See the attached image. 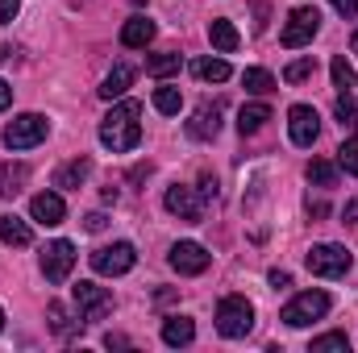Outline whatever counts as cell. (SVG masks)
Instances as JSON below:
<instances>
[{
    "mask_svg": "<svg viewBox=\"0 0 358 353\" xmlns=\"http://www.w3.org/2000/svg\"><path fill=\"white\" fill-rule=\"evenodd\" d=\"M71 299H76V312H80V320H84V324H96V320H104V312L113 308V295H108L104 287L88 283V278L71 287Z\"/></svg>",
    "mask_w": 358,
    "mask_h": 353,
    "instance_id": "ba28073f",
    "label": "cell"
},
{
    "mask_svg": "<svg viewBox=\"0 0 358 353\" xmlns=\"http://www.w3.org/2000/svg\"><path fill=\"white\" fill-rule=\"evenodd\" d=\"M313 353H350V337L346 333H325L313 341Z\"/></svg>",
    "mask_w": 358,
    "mask_h": 353,
    "instance_id": "1f68e13d",
    "label": "cell"
},
{
    "mask_svg": "<svg viewBox=\"0 0 358 353\" xmlns=\"http://www.w3.org/2000/svg\"><path fill=\"white\" fill-rule=\"evenodd\" d=\"M17 8H21V0H0V25H8L17 17Z\"/></svg>",
    "mask_w": 358,
    "mask_h": 353,
    "instance_id": "836d02e7",
    "label": "cell"
},
{
    "mask_svg": "<svg viewBox=\"0 0 358 353\" xmlns=\"http://www.w3.org/2000/svg\"><path fill=\"white\" fill-rule=\"evenodd\" d=\"M208 42L221 50V54H234L238 46H242V33L234 29V21H225V17H217V21H208Z\"/></svg>",
    "mask_w": 358,
    "mask_h": 353,
    "instance_id": "2e32d148",
    "label": "cell"
},
{
    "mask_svg": "<svg viewBox=\"0 0 358 353\" xmlns=\"http://www.w3.org/2000/svg\"><path fill=\"white\" fill-rule=\"evenodd\" d=\"M317 29H321V13H317L313 4H300V8L287 13V21H283V29H279V42H283L287 50H300V46H308V42L317 38Z\"/></svg>",
    "mask_w": 358,
    "mask_h": 353,
    "instance_id": "5b68a950",
    "label": "cell"
},
{
    "mask_svg": "<svg viewBox=\"0 0 358 353\" xmlns=\"http://www.w3.org/2000/svg\"><path fill=\"white\" fill-rule=\"evenodd\" d=\"M329 71H334V88L342 91V96H346V91H355L358 75H355V67H350V63H346V54H338V59H334V63H329Z\"/></svg>",
    "mask_w": 358,
    "mask_h": 353,
    "instance_id": "83f0119b",
    "label": "cell"
},
{
    "mask_svg": "<svg viewBox=\"0 0 358 353\" xmlns=\"http://www.w3.org/2000/svg\"><path fill=\"white\" fill-rule=\"evenodd\" d=\"M346 225L358 229V204H346Z\"/></svg>",
    "mask_w": 358,
    "mask_h": 353,
    "instance_id": "60d3db41",
    "label": "cell"
},
{
    "mask_svg": "<svg viewBox=\"0 0 358 353\" xmlns=\"http://www.w3.org/2000/svg\"><path fill=\"white\" fill-rule=\"evenodd\" d=\"M142 104L138 100H121V104H113L108 108V117L100 121V146L104 150H113V154H129V150H138V142H142Z\"/></svg>",
    "mask_w": 358,
    "mask_h": 353,
    "instance_id": "6da1fadb",
    "label": "cell"
},
{
    "mask_svg": "<svg viewBox=\"0 0 358 353\" xmlns=\"http://www.w3.org/2000/svg\"><path fill=\"white\" fill-rule=\"evenodd\" d=\"M0 329H4V308H0Z\"/></svg>",
    "mask_w": 358,
    "mask_h": 353,
    "instance_id": "7bdbcfd3",
    "label": "cell"
},
{
    "mask_svg": "<svg viewBox=\"0 0 358 353\" xmlns=\"http://www.w3.org/2000/svg\"><path fill=\"white\" fill-rule=\"evenodd\" d=\"M150 42H155V21L142 17V13H134V17L121 25V46H129V50H146Z\"/></svg>",
    "mask_w": 358,
    "mask_h": 353,
    "instance_id": "9a60e30c",
    "label": "cell"
},
{
    "mask_svg": "<svg viewBox=\"0 0 358 353\" xmlns=\"http://www.w3.org/2000/svg\"><path fill=\"white\" fill-rule=\"evenodd\" d=\"M196 75H200L204 84H225V80H229V63H225V59H200V63H196Z\"/></svg>",
    "mask_w": 358,
    "mask_h": 353,
    "instance_id": "4316f807",
    "label": "cell"
},
{
    "mask_svg": "<svg viewBox=\"0 0 358 353\" xmlns=\"http://www.w3.org/2000/svg\"><path fill=\"white\" fill-rule=\"evenodd\" d=\"M92 175V163L88 158H76V163H67L59 175H55V187H63V191H76V187H84V179Z\"/></svg>",
    "mask_w": 358,
    "mask_h": 353,
    "instance_id": "7402d4cb",
    "label": "cell"
},
{
    "mask_svg": "<svg viewBox=\"0 0 358 353\" xmlns=\"http://www.w3.org/2000/svg\"><path fill=\"white\" fill-rule=\"evenodd\" d=\"M287 133H292V146L308 150L317 137H321V117L313 104H292L287 108Z\"/></svg>",
    "mask_w": 358,
    "mask_h": 353,
    "instance_id": "9c48e42d",
    "label": "cell"
},
{
    "mask_svg": "<svg viewBox=\"0 0 358 353\" xmlns=\"http://www.w3.org/2000/svg\"><path fill=\"white\" fill-rule=\"evenodd\" d=\"M250 329H255V303H250L246 295H225V299L217 303V333L229 337V341H238V337H246Z\"/></svg>",
    "mask_w": 358,
    "mask_h": 353,
    "instance_id": "7a4b0ae2",
    "label": "cell"
},
{
    "mask_svg": "<svg viewBox=\"0 0 358 353\" xmlns=\"http://www.w3.org/2000/svg\"><path fill=\"white\" fill-rule=\"evenodd\" d=\"M8 104H13V88H8V84H4V80H0V112H4V108H8Z\"/></svg>",
    "mask_w": 358,
    "mask_h": 353,
    "instance_id": "f35d334b",
    "label": "cell"
},
{
    "mask_svg": "<svg viewBox=\"0 0 358 353\" xmlns=\"http://www.w3.org/2000/svg\"><path fill=\"white\" fill-rule=\"evenodd\" d=\"M221 112H225V108H221L217 100H213V104L204 100V104L192 112V121H187V133H192L196 142H208V137H217V133H221Z\"/></svg>",
    "mask_w": 358,
    "mask_h": 353,
    "instance_id": "5bb4252c",
    "label": "cell"
},
{
    "mask_svg": "<svg viewBox=\"0 0 358 353\" xmlns=\"http://www.w3.org/2000/svg\"><path fill=\"white\" fill-rule=\"evenodd\" d=\"M271 283H275V287H287V283H292V274H287V270H271Z\"/></svg>",
    "mask_w": 358,
    "mask_h": 353,
    "instance_id": "ab89813d",
    "label": "cell"
},
{
    "mask_svg": "<svg viewBox=\"0 0 358 353\" xmlns=\"http://www.w3.org/2000/svg\"><path fill=\"white\" fill-rule=\"evenodd\" d=\"M104 345H108V350H129V337H117V333H108V337H104Z\"/></svg>",
    "mask_w": 358,
    "mask_h": 353,
    "instance_id": "8d00e7d4",
    "label": "cell"
},
{
    "mask_svg": "<svg viewBox=\"0 0 358 353\" xmlns=\"http://www.w3.org/2000/svg\"><path fill=\"white\" fill-rule=\"evenodd\" d=\"M46 133H50V121L42 112H21L4 125V146L8 150H34L38 142H46Z\"/></svg>",
    "mask_w": 358,
    "mask_h": 353,
    "instance_id": "3957f363",
    "label": "cell"
},
{
    "mask_svg": "<svg viewBox=\"0 0 358 353\" xmlns=\"http://www.w3.org/2000/svg\"><path fill=\"white\" fill-rule=\"evenodd\" d=\"M308 270L317 274V278H342V274H350V266H355V258H350V250L346 246H334V241H321V246H313L308 250Z\"/></svg>",
    "mask_w": 358,
    "mask_h": 353,
    "instance_id": "8992f818",
    "label": "cell"
},
{
    "mask_svg": "<svg viewBox=\"0 0 358 353\" xmlns=\"http://www.w3.org/2000/svg\"><path fill=\"white\" fill-rule=\"evenodd\" d=\"M350 50H355V54H358V29H355V38H350Z\"/></svg>",
    "mask_w": 358,
    "mask_h": 353,
    "instance_id": "b9f144b4",
    "label": "cell"
},
{
    "mask_svg": "<svg viewBox=\"0 0 358 353\" xmlns=\"http://www.w3.org/2000/svg\"><path fill=\"white\" fill-rule=\"evenodd\" d=\"M46 320H50V329H55L59 337H71V333L84 324V320H71V312H67L63 303H50V308H46Z\"/></svg>",
    "mask_w": 358,
    "mask_h": 353,
    "instance_id": "484cf974",
    "label": "cell"
},
{
    "mask_svg": "<svg viewBox=\"0 0 358 353\" xmlns=\"http://www.w3.org/2000/svg\"><path fill=\"white\" fill-rule=\"evenodd\" d=\"M192 341H196V324L187 316H167L163 320V345L179 350V345H192Z\"/></svg>",
    "mask_w": 358,
    "mask_h": 353,
    "instance_id": "e0dca14e",
    "label": "cell"
},
{
    "mask_svg": "<svg viewBox=\"0 0 358 353\" xmlns=\"http://www.w3.org/2000/svg\"><path fill=\"white\" fill-rule=\"evenodd\" d=\"M134 84V67L129 63H117L108 75H104V84H100V100H117V96H125V88Z\"/></svg>",
    "mask_w": 358,
    "mask_h": 353,
    "instance_id": "ac0fdd59",
    "label": "cell"
},
{
    "mask_svg": "<svg viewBox=\"0 0 358 353\" xmlns=\"http://www.w3.org/2000/svg\"><path fill=\"white\" fill-rule=\"evenodd\" d=\"M29 216H34L38 225H46V229H55V225H63L67 204H63V195H59V191H38V195L29 200Z\"/></svg>",
    "mask_w": 358,
    "mask_h": 353,
    "instance_id": "4fadbf2b",
    "label": "cell"
},
{
    "mask_svg": "<svg viewBox=\"0 0 358 353\" xmlns=\"http://www.w3.org/2000/svg\"><path fill=\"white\" fill-rule=\"evenodd\" d=\"M179 67H183V54H176V50H163V54H150L146 59V75H155V80L176 75Z\"/></svg>",
    "mask_w": 358,
    "mask_h": 353,
    "instance_id": "603a6c76",
    "label": "cell"
},
{
    "mask_svg": "<svg viewBox=\"0 0 358 353\" xmlns=\"http://www.w3.org/2000/svg\"><path fill=\"white\" fill-rule=\"evenodd\" d=\"M71 270H76V246L71 241H50L42 250V274H46V283H67Z\"/></svg>",
    "mask_w": 358,
    "mask_h": 353,
    "instance_id": "8fae6325",
    "label": "cell"
},
{
    "mask_svg": "<svg viewBox=\"0 0 358 353\" xmlns=\"http://www.w3.org/2000/svg\"><path fill=\"white\" fill-rule=\"evenodd\" d=\"M329 312V295L325 291H300L296 299H287L283 303V312H279V320L287 324V329H308L313 320H321Z\"/></svg>",
    "mask_w": 358,
    "mask_h": 353,
    "instance_id": "277c9868",
    "label": "cell"
},
{
    "mask_svg": "<svg viewBox=\"0 0 358 353\" xmlns=\"http://www.w3.org/2000/svg\"><path fill=\"white\" fill-rule=\"evenodd\" d=\"M25 183H29V167H25V163H0V195H4V200L21 195Z\"/></svg>",
    "mask_w": 358,
    "mask_h": 353,
    "instance_id": "d6986e66",
    "label": "cell"
},
{
    "mask_svg": "<svg viewBox=\"0 0 358 353\" xmlns=\"http://www.w3.org/2000/svg\"><path fill=\"white\" fill-rule=\"evenodd\" d=\"M242 88L250 91V96H267V91H275V75L263 71V67H246L242 71Z\"/></svg>",
    "mask_w": 358,
    "mask_h": 353,
    "instance_id": "d4e9b609",
    "label": "cell"
},
{
    "mask_svg": "<svg viewBox=\"0 0 358 353\" xmlns=\"http://www.w3.org/2000/svg\"><path fill=\"white\" fill-rule=\"evenodd\" d=\"M313 71H317V63H313V54H304V59H296V63L283 67V80L287 84H304V80H313Z\"/></svg>",
    "mask_w": 358,
    "mask_h": 353,
    "instance_id": "4dcf8cb0",
    "label": "cell"
},
{
    "mask_svg": "<svg viewBox=\"0 0 358 353\" xmlns=\"http://www.w3.org/2000/svg\"><path fill=\"white\" fill-rule=\"evenodd\" d=\"M308 183H317V187H334V183H338V163L313 158V163H308Z\"/></svg>",
    "mask_w": 358,
    "mask_h": 353,
    "instance_id": "f1b7e54d",
    "label": "cell"
},
{
    "mask_svg": "<svg viewBox=\"0 0 358 353\" xmlns=\"http://www.w3.org/2000/svg\"><path fill=\"white\" fill-rule=\"evenodd\" d=\"M338 171L358 175V137H346V142H342V150H338Z\"/></svg>",
    "mask_w": 358,
    "mask_h": 353,
    "instance_id": "d6a6232c",
    "label": "cell"
},
{
    "mask_svg": "<svg viewBox=\"0 0 358 353\" xmlns=\"http://www.w3.org/2000/svg\"><path fill=\"white\" fill-rule=\"evenodd\" d=\"M329 4H334V8H338V17H346V21L358 13V0H329Z\"/></svg>",
    "mask_w": 358,
    "mask_h": 353,
    "instance_id": "e575fe53",
    "label": "cell"
},
{
    "mask_svg": "<svg viewBox=\"0 0 358 353\" xmlns=\"http://www.w3.org/2000/svg\"><path fill=\"white\" fill-rule=\"evenodd\" d=\"M200 195L204 200H217V179H200Z\"/></svg>",
    "mask_w": 358,
    "mask_h": 353,
    "instance_id": "d590c367",
    "label": "cell"
},
{
    "mask_svg": "<svg viewBox=\"0 0 358 353\" xmlns=\"http://www.w3.org/2000/svg\"><path fill=\"white\" fill-rule=\"evenodd\" d=\"M163 208H167L171 216H179V220H187V225H200V216H204V195H200L196 187L176 183V187H167Z\"/></svg>",
    "mask_w": 358,
    "mask_h": 353,
    "instance_id": "30bf717a",
    "label": "cell"
},
{
    "mask_svg": "<svg viewBox=\"0 0 358 353\" xmlns=\"http://www.w3.org/2000/svg\"><path fill=\"white\" fill-rule=\"evenodd\" d=\"M155 108L163 112V117H179V108H183V91L176 84H159L155 88Z\"/></svg>",
    "mask_w": 358,
    "mask_h": 353,
    "instance_id": "cb8c5ba5",
    "label": "cell"
},
{
    "mask_svg": "<svg viewBox=\"0 0 358 353\" xmlns=\"http://www.w3.org/2000/svg\"><path fill=\"white\" fill-rule=\"evenodd\" d=\"M334 117L342 121V129H358V100H355V91L338 96V108H334Z\"/></svg>",
    "mask_w": 358,
    "mask_h": 353,
    "instance_id": "f546056e",
    "label": "cell"
},
{
    "mask_svg": "<svg viewBox=\"0 0 358 353\" xmlns=\"http://www.w3.org/2000/svg\"><path fill=\"white\" fill-rule=\"evenodd\" d=\"M267 121H271L267 104H246V108L238 112V133H242V137H250V133H259Z\"/></svg>",
    "mask_w": 358,
    "mask_h": 353,
    "instance_id": "44dd1931",
    "label": "cell"
},
{
    "mask_svg": "<svg viewBox=\"0 0 358 353\" xmlns=\"http://www.w3.org/2000/svg\"><path fill=\"white\" fill-rule=\"evenodd\" d=\"M0 241H4V246H29L34 233H29V225H25L21 216L4 212V216H0Z\"/></svg>",
    "mask_w": 358,
    "mask_h": 353,
    "instance_id": "ffe728a7",
    "label": "cell"
},
{
    "mask_svg": "<svg viewBox=\"0 0 358 353\" xmlns=\"http://www.w3.org/2000/svg\"><path fill=\"white\" fill-rule=\"evenodd\" d=\"M84 229H92V233H100V229H104V212H92L88 220H84Z\"/></svg>",
    "mask_w": 358,
    "mask_h": 353,
    "instance_id": "74e56055",
    "label": "cell"
},
{
    "mask_svg": "<svg viewBox=\"0 0 358 353\" xmlns=\"http://www.w3.org/2000/svg\"><path fill=\"white\" fill-rule=\"evenodd\" d=\"M167 262H171V270L176 274H204L208 270V250L200 246V241H176L171 246V254H167Z\"/></svg>",
    "mask_w": 358,
    "mask_h": 353,
    "instance_id": "7c38bea8",
    "label": "cell"
},
{
    "mask_svg": "<svg viewBox=\"0 0 358 353\" xmlns=\"http://www.w3.org/2000/svg\"><path fill=\"white\" fill-rule=\"evenodd\" d=\"M134 262H138V250H134L129 241H113V246H100V250L92 254V270H96V274H108V278L129 274Z\"/></svg>",
    "mask_w": 358,
    "mask_h": 353,
    "instance_id": "52a82bcc",
    "label": "cell"
}]
</instances>
